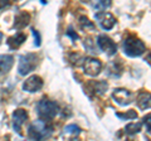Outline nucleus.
<instances>
[{
  "mask_svg": "<svg viewBox=\"0 0 151 141\" xmlns=\"http://www.w3.org/2000/svg\"><path fill=\"white\" fill-rule=\"evenodd\" d=\"M1 40H3V33L0 32V43H1Z\"/></svg>",
  "mask_w": 151,
  "mask_h": 141,
  "instance_id": "393cba45",
  "label": "nucleus"
},
{
  "mask_svg": "<svg viewBox=\"0 0 151 141\" xmlns=\"http://www.w3.org/2000/svg\"><path fill=\"white\" fill-rule=\"evenodd\" d=\"M25 39H27V35L24 33H18V34H15L14 37H10V38L8 39V45L10 49L15 50L17 48H19V47L24 43Z\"/></svg>",
  "mask_w": 151,
  "mask_h": 141,
  "instance_id": "4468645a",
  "label": "nucleus"
},
{
  "mask_svg": "<svg viewBox=\"0 0 151 141\" xmlns=\"http://www.w3.org/2000/svg\"><path fill=\"white\" fill-rule=\"evenodd\" d=\"M14 64V57L9 54L0 55V74H6Z\"/></svg>",
  "mask_w": 151,
  "mask_h": 141,
  "instance_id": "9b49d317",
  "label": "nucleus"
},
{
  "mask_svg": "<svg viewBox=\"0 0 151 141\" xmlns=\"http://www.w3.org/2000/svg\"><path fill=\"white\" fill-rule=\"evenodd\" d=\"M79 24H81L82 28H86V29H87V28H91V29H93V28H94V24L92 22L88 20L87 17H81V18H79Z\"/></svg>",
  "mask_w": 151,
  "mask_h": 141,
  "instance_id": "aec40b11",
  "label": "nucleus"
},
{
  "mask_svg": "<svg viewBox=\"0 0 151 141\" xmlns=\"http://www.w3.org/2000/svg\"><path fill=\"white\" fill-rule=\"evenodd\" d=\"M83 69L84 73L91 77H96L101 73L102 63L96 58H86L83 60Z\"/></svg>",
  "mask_w": 151,
  "mask_h": 141,
  "instance_id": "39448f33",
  "label": "nucleus"
},
{
  "mask_svg": "<svg viewBox=\"0 0 151 141\" xmlns=\"http://www.w3.org/2000/svg\"><path fill=\"white\" fill-rule=\"evenodd\" d=\"M92 5L96 10H105L111 6V0H92Z\"/></svg>",
  "mask_w": 151,
  "mask_h": 141,
  "instance_id": "f3484780",
  "label": "nucleus"
},
{
  "mask_svg": "<svg viewBox=\"0 0 151 141\" xmlns=\"http://www.w3.org/2000/svg\"><path fill=\"white\" fill-rule=\"evenodd\" d=\"M27 120H28V112L24 109H18V110L14 111V114H13V126H14V130H15L18 134H20L22 126L25 124Z\"/></svg>",
  "mask_w": 151,
  "mask_h": 141,
  "instance_id": "1a4fd4ad",
  "label": "nucleus"
},
{
  "mask_svg": "<svg viewBox=\"0 0 151 141\" xmlns=\"http://www.w3.org/2000/svg\"><path fill=\"white\" fill-rule=\"evenodd\" d=\"M146 50V45L136 35H129L124 42V52L129 57H139Z\"/></svg>",
  "mask_w": 151,
  "mask_h": 141,
  "instance_id": "f03ea898",
  "label": "nucleus"
},
{
  "mask_svg": "<svg viewBox=\"0 0 151 141\" xmlns=\"http://www.w3.org/2000/svg\"><path fill=\"white\" fill-rule=\"evenodd\" d=\"M112 97L121 106H129L134 101V95L130 91L125 90V88H117V90H115Z\"/></svg>",
  "mask_w": 151,
  "mask_h": 141,
  "instance_id": "0eeeda50",
  "label": "nucleus"
},
{
  "mask_svg": "<svg viewBox=\"0 0 151 141\" xmlns=\"http://www.w3.org/2000/svg\"><path fill=\"white\" fill-rule=\"evenodd\" d=\"M43 87V79L39 76H32L23 83V90L27 92H38Z\"/></svg>",
  "mask_w": 151,
  "mask_h": 141,
  "instance_id": "9d476101",
  "label": "nucleus"
},
{
  "mask_svg": "<svg viewBox=\"0 0 151 141\" xmlns=\"http://www.w3.org/2000/svg\"><path fill=\"white\" fill-rule=\"evenodd\" d=\"M37 112L39 117H42L43 120H52L53 117H55L59 112V106L58 103L50 100L43 98L38 102L37 105Z\"/></svg>",
  "mask_w": 151,
  "mask_h": 141,
  "instance_id": "7ed1b4c3",
  "label": "nucleus"
},
{
  "mask_svg": "<svg viewBox=\"0 0 151 141\" xmlns=\"http://www.w3.org/2000/svg\"><path fill=\"white\" fill-rule=\"evenodd\" d=\"M87 90L88 91H92L93 95L100 96V95H103V93L107 91V83L103 82V81H100V82H89Z\"/></svg>",
  "mask_w": 151,
  "mask_h": 141,
  "instance_id": "ddd939ff",
  "label": "nucleus"
},
{
  "mask_svg": "<svg viewBox=\"0 0 151 141\" xmlns=\"http://www.w3.org/2000/svg\"><path fill=\"white\" fill-rule=\"evenodd\" d=\"M144 122H145V124H147V131L150 132V115H147V116L145 117V119H144Z\"/></svg>",
  "mask_w": 151,
  "mask_h": 141,
  "instance_id": "b1692460",
  "label": "nucleus"
},
{
  "mask_svg": "<svg viewBox=\"0 0 151 141\" xmlns=\"http://www.w3.org/2000/svg\"><path fill=\"white\" fill-rule=\"evenodd\" d=\"M53 132V127L47 124L45 120H37L30 125L28 136L32 140H43L45 137H49Z\"/></svg>",
  "mask_w": 151,
  "mask_h": 141,
  "instance_id": "f257e3e1",
  "label": "nucleus"
},
{
  "mask_svg": "<svg viewBox=\"0 0 151 141\" xmlns=\"http://www.w3.org/2000/svg\"><path fill=\"white\" fill-rule=\"evenodd\" d=\"M137 106L141 110H149L150 109V93H141L137 98Z\"/></svg>",
  "mask_w": 151,
  "mask_h": 141,
  "instance_id": "2eb2a0df",
  "label": "nucleus"
},
{
  "mask_svg": "<svg viewBox=\"0 0 151 141\" xmlns=\"http://www.w3.org/2000/svg\"><path fill=\"white\" fill-rule=\"evenodd\" d=\"M67 35H70V37H72V39H73V40H76V39L78 38V35H77V34H76V33L73 32L72 28H69V29L67 30Z\"/></svg>",
  "mask_w": 151,
  "mask_h": 141,
  "instance_id": "4be33fe9",
  "label": "nucleus"
},
{
  "mask_svg": "<svg viewBox=\"0 0 151 141\" xmlns=\"http://www.w3.org/2000/svg\"><path fill=\"white\" fill-rule=\"evenodd\" d=\"M141 130V124H129L125 127V132L127 135H135Z\"/></svg>",
  "mask_w": 151,
  "mask_h": 141,
  "instance_id": "a211bd4d",
  "label": "nucleus"
},
{
  "mask_svg": "<svg viewBox=\"0 0 151 141\" xmlns=\"http://www.w3.org/2000/svg\"><path fill=\"white\" fill-rule=\"evenodd\" d=\"M29 22H30V14L27 12H22L15 17L14 28H15V29H23V28H25L29 24Z\"/></svg>",
  "mask_w": 151,
  "mask_h": 141,
  "instance_id": "f8f14e48",
  "label": "nucleus"
},
{
  "mask_svg": "<svg viewBox=\"0 0 151 141\" xmlns=\"http://www.w3.org/2000/svg\"><path fill=\"white\" fill-rule=\"evenodd\" d=\"M10 4V0H0V10L4 9L5 6H8Z\"/></svg>",
  "mask_w": 151,
  "mask_h": 141,
  "instance_id": "5701e85b",
  "label": "nucleus"
},
{
  "mask_svg": "<svg viewBox=\"0 0 151 141\" xmlns=\"http://www.w3.org/2000/svg\"><path fill=\"white\" fill-rule=\"evenodd\" d=\"M32 33H33V35L35 37V45L39 47L40 45V35H39V33H38L35 29H32Z\"/></svg>",
  "mask_w": 151,
  "mask_h": 141,
  "instance_id": "412c9836",
  "label": "nucleus"
},
{
  "mask_svg": "<svg viewBox=\"0 0 151 141\" xmlns=\"http://www.w3.org/2000/svg\"><path fill=\"white\" fill-rule=\"evenodd\" d=\"M96 19L100 23V25L105 30H111L113 25L116 24V19L111 13H106V12H101L96 14Z\"/></svg>",
  "mask_w": 151,
  "mask_h": 141,
  "instance_id": "6e6552de",
  "label": "nucleus"
},
{
  "mask_svg": "<svg viewBox=\"0 0 151 141\" xmlns=\"http://www.w3.org/2000/svg\"><path fill=\"white\" fill-rule=\"evenodd\" d=\"M116 116L120 117V119H122V120H124V119L134 120V119H136V117H137V114H136L134 110H130L129 112H127V114H116Z\"/></svg>",
  "mask_w": 151,
  "mask_h": 141,
  "instance_id": "6ab92c4d",
  "label": "nucleus"
},
{
  "mask_svg": "<svg viewBox=\"0 0 151 141\" xmlns=\"http://www.w3.org/2000/svg\"><path fill=\"white\" fill-rule=\"evenodd\" d=\"M97 44L98 47L105 52V53L107 55H113V54H116V52H117V45L116 43L113 42L110 37H107V35H98V38H97Z\"/></svg>",
  "mask_w": 151,
  "mask_h": 141,
  "instance_id": "423d86ee",
  "label": "nucleus"
},
{
  "mask_svg": "<svg viewBox=\"0 0 151 141\" xmlns=\"http://www.w3.org/2000/svg\"><path fill=\"white\" fill-rule=\"evenodd\" d=\"M79 132H81V129H79L78 126H76V125H68L67 127L64 129L63 135L67 136V137L73 139V137H77V136L79 135Z\"/></svg>",
  "mask_w": 151,
  "mask_h": 141,
  "instance_id": "dca6fc26",
  "label": "nucleus"
},
{
  "mask_svg": "<svg viewBox=\"0 0 151 141\" xmlns=\"http://www.w3.org/2000/svg\"><path fill=\"white\" fill-rule=\"evenodd\" d=\"M37 63H38V59H37L35 54L29 53V54L22 55L20 59H19V65H18L19 74L27 76L28 73H30L32 70L37 67Z\"/></svg>",
  "mask_w": 151,
  "mask_h": 141,
  "instance_id": "20e7f679",
  "label": "nucleus"
}]
</instances>
